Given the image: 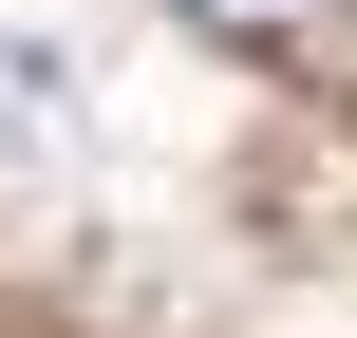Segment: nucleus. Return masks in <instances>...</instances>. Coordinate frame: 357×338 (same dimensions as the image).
<instances>
[{
    "instance_id": "nucleus-1",
    "label": "nucleus",
    "mask_w": 357,
    "mask_h": 338,
    "mask_svg": "<svg viewBox=\"0 0 357 338\" xmlns=\"http://www.w3.org/2000/svg\"><path fill=\"white\" fill-rule=\"evenodd\" d=\"M188 19H207V38H245V56H282V38H320L339 0H188Z\"/></svg>"
}]
</instances>
